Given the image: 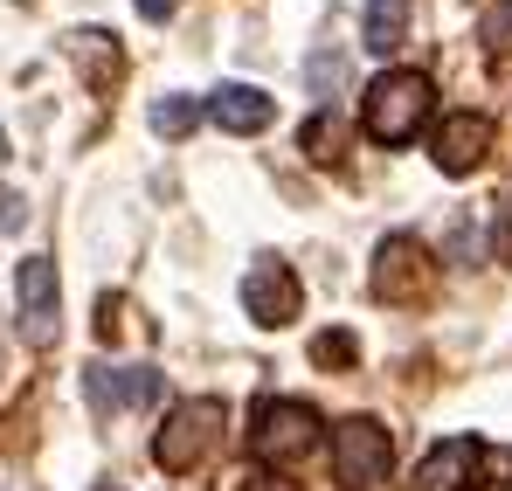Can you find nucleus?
Segmentation results:
<instances>
[{
	"instance_id": "16",
	"label": "nucleus",
	"mask_w": 512,
	"mask_h": 491,
	"mask_svg": "<svg viewBox=\"0 0 512 491\" xmlns=\"http://www.w3.org/2000/svg\"><path fill=\"white\" fill-rule=\"evenodd\" d=\"M478 42H485L492 56H512V0L485 7V21H478Z\"/></svg>"
},
{
	"instance_id": "20",
	"label": "nucleus",
	"mask_w": 512,
	"mask_h": 491,
	"mask_svg": "<svg viewBox=\"0 0 512 491\" xmlns=\"http://www.w3.org/2000/svg\"><path fill=\"white\" fill-rule=\"evenodd\" d=\"M492 256L512 263V208H499V222H492Z\"/></svg>"
},
{
	"instance_id": "4",
	"label": "nucleus",
	"mask_w": 512,
	"mask_h": 491,
	"mask_svg": "<svg viewBox=\"0 0 512 491\" xmlns=\"http://www.w3.org/2000/svg\"><path fill=\"white\" fill-rule=\"evenodd\" d=\"M250 450L263 464H298L319 450V409L312 402H263L250 429Z\"/></svg>"
},
{
	"instance_id": "1",
	"label": "nucleus",
	"mask_w": 512,
	"mask_h": 491,
	"mask_svg": "<svg viewBox=\"0 0 512 491\" xmlns=\"http://www.w3.org/2000/svg\"><path fill=\"white\" fill-rule=\"evenodd\" d=\"M429 104H436V83L423 70H381L360 97V125L374 146H409L416 125L429 118Z\"/></svg>"
},
{
	"instance_id": "12",
	"label": "nucleus",
	"mask_w": 512,
	"mask_h": 491,
	"mask_svg": "<svg viewBox=\"0 0 512 491\" xmlns=\"http://www.w3.org/2000/svg\"><path fill=\"white\" fill-rule=\"evenodd\" d=\"M208 118H215L222 132H243V139H250V132H263V125L277 118V104H270L256 83H222V90L208 97Z\"/></svg>"
},
{
	"instance_id": "13",
	"label": "nucleus",
	"mask_w": 512,
	"mask_h": 491,
	"mask_svg": "<svg viewBox=\"0 0 512 491\" xmlns=\"http://www.w3.org/2000/svg\"><path fill=\"white\" fill-rule=\"evenodd\" d=\"M402 42H409V0H367L360 49H374V56H395Z\"/></svg>"
},
{
	"instance_id": "9",
	"label": "nucleus",
	"mask_w": 512,
	"mask_h": 491,
	"mask_svg": "<svg viewBox=\"0 0 512 491\" xmlns=\"http://www.w3.org/2000/svg\"><path fill=\"white\" fill-rule=\"evenodd\" d=\"M485 153H492V118L485 111H450L436 125V166L443 173H478Z\"/></svg>"
},
{
	"instance_id": "8",
	"label": "nucleus",
	"mask_w": 512,
	"mask_h": 491,
	"mask_svg": "<svg viewBox=\"0 0 512 491\" xmlns=\"http://www.w3.org/2000/svg\"><path fill=\"white\" fill-rule=\"evenodd\" d=\"M84 388L97 415H118V409H153L167 381H160V367H90Z\"/></svg>"
},
{
	"instance_id": "23",
	"label": "nucleus",
	"mask_w": 512,
	"mask_h": 491,
	"mask_svg": "<svg viewBox=\"0 0 512 491\" xmlns=\"http://www.w3.org/2000/svg\"><path fill=\"white\" fill-rule=\"evenodd\" d=\"M0 160H7V132H0Z\"/></svg>"
},
{
	"instance_id": "21",
	"label": "nucleus",
	"mask_w": 512,
	"mask_h": 491,
	"mask_svg": "<svg viewBox=\"0 0 512 491\" xmlns=\"http://www.w3.org/2000/svg\"><path fill=\"white\" fill-rule=\"evenodd\" d=\"M236 491H298L291 478H277V471H256V478H243Z\"/></svg>"
},
{
	"instance_id": "3",
	"label": "nucleus",
	"mask_w": 512,
	"mask_h": 491,
	"mask_svg": "<svg viewBox=\"0 0 512 491\" xmlns=\"http://www.w3.org/2000/svg\"><path fill=\"white\" fill-rule=\"evenodd\" d=\"M388 471H395V436L374 415H346L333 429V478L346 491H374L388 485Z\"/></svg>"
},
{
	"instance_id": "10",
	"label": "nucleus",
	"mask_w": 512,
	"mask_h": 491,
	"mask_svg": "<svg viewBox=\"0 0 512 491\" xmlns=\"http://www.w3.org/2000/svg\"><path fill=\"white\" fill-rule=\"evenodd\" d=\"M478 464H485V443H478V436H450V443H436V450L423 457L416 491H464Z\"/></svg>"
},
{
	"instance_id": "15",
	"label": "nucleus",
	"mask_w": 512,
	"mask_h": 491,
	"mask_svg": "<svg viewBox=\"0 0 512 491\" xmlns=\"http://www.w3.org/2000/svg\"><path fill=\"white\" fill-rule=\"evenodd\" d=\"M194 118H201L194 97H160V104H153V132H160V139H187Z\"/></svg>"
},
{
	"instance_id": "7",
	"label": "nucleus",
	"mask_w": 512,
	"mask_h": 491,
	"mask_svg": "<svg viewBox=\"0 0 512 491\" xmlns=\"http://www.w3.org/2000/svg\"><path fill=\"white\" fill-rule=\"evenodd\" d=\"M14 291H21V339L28 346H49L56 339V263L49 256H21Z\"/></svg>"
},
{
	"instance_id": "22",
	"label": "nucleus",
	"mask_w": 512,
	"mask_h": 491,
	"mask_svg": "<svg viewBox=\"0 0 512 491\" xmlns=\"http://www.w3.org/2000/svg\"><path fill=\"white\" fill-rule=\"evenodd\" d=\"M132 7H139L146 21H167V14H173V7H180V0H132Z\"/></svg>"
},
{
	"instance_id": "6",
	"label": "nucleus",
	"mask_w": 512,
	"mask_h": 491,
	"mask_svg": "<svg viewBox=\"0 0 512 491\" xmlns=\"http://www.w3.org/2000/svg\"><path fill=\"white\" fill-rule=\"evenodd\" d=\"M298 305H305V291H298L291 263L284 256H256L250 277H243V312H250L256 326H291Z\"/></svg>"
},
{
	"instance_id": "18",
	"label": "nucleus",
	"mask_w": 512,
	"mask_h": 491,
	"mask_svg": "<svg viewBox=\"0 0 512 491\" xmlns=\"http://www.w3.org/2000/svg\"><path fill=\"white\" fill-rule=\"evenodd\" d=\"M305 77H312V90L326 97V90H340V77H346V56L340 49H319L312 63H305Z\"/></svg>"
},
{
	"instance_id": "19",
	"label": "nucleus",
	"mask_w": 512,
	"mask_h": 491,
	"mask_svg": "<svg viewBox=\"0 0 512 491\" xmlns=\"http://www.w3.org/2000/svg\"><path fill=\"white\" fill-rule=\"evenodd\" d=\"M21 222H28V201L14 187H0V229H21Z\"/></svg>"
},
{
	"instance_id": "14",
	"label": "nucleus",
	"mask_w": 512,
	"mask_h": 491,
	"mask_svg": "<svg viewBox=\"0 0 512 491\" xmlns=\"http://www.w3.org/2000/svg\"><path fill=\"white\" fill-rule=\"evenodd\" d=\"M298 146H305V160H312V166H340L346 160V118H340V111H319V118L298 132Z\"/></svg>"
},
{
	"instance_id": "11",
	"label": "nucleus",
	"mask_w": 512,
	"mask_h": 491,
	"mask_svg": "<svg viewBox=\"0 0 512 491\" xmlns=\"http://www.w3.org/2000/svg\"><path fill=\"white\" fill-rule=\"evenodd\" d=\"M63 56L84 70L90 90H111V83L125 77V49H118V35H104V28H70V35H63Z\"/></svg>"
},
{
	"instance_id": "17",
	"label": "nucleus",
	"mask_w": 512,
	"mask_h": 491,
	"mask_svg": "<svg viewBox=\"0 0 512 491\" xmlns=\"http://www.w3.org/2000/svg\"><path fill=\"white\" fill-rule=\"evenodd\" d=\"M312 360H319V367H353L360 346H353V332H319V339H312Z\"/></svg>"
},
{
	"instance_id": "2",
	"label": "nucleus",
	"mask_w": 512,
	"mask_h": 491,
	"mask_svg": "<svg viewBox=\"0 0 512 491\" xmlns=\"http://www.w3.org/2000/svg\"><path fill=\"white\" fill-rule=\"evenodd\" d=\"M222 422L229 409L215 402V395H194V402H180L167 415V429L153 436V464L167 471V478H187V471H201V457L222 443Z\"/></svg>"
},
{
	"instance_id": "5",
	"label": "nucleus",
	"mask_w": 512,
	"mask_h": 491,
	"mask_svg": "<svg viewBox=\"0 0 512 491\" xmlns=\"http://www.w3.org/2000/svg\"><path fill=\"white\" fill-rule=\"evenodd\" d=\"M429 284H436V270H429V249L416 236H388L374 249V298L381 305H416V298H429Z\"/></svg>"
}]
</instances>
